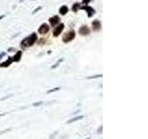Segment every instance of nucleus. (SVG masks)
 I'll return each instance as SVG.
<instances>
[{
    "label": "nucleus",
    "mask_w": 148,
    "mask_h": 139,
    "mask_svg": "<svg viewBox=\"0 0 148 139\" xmlns=\"http://www.w3.org/2000/svg\"><path fill=\"white\" fill-rule=\"evenodd\" d=\"M36 40H37V35H36V34H32L30 36L26 37L24 40H22V42H21V47L26 48L29 47V46H31L36 42Z\"/></svg>",
    "instance_id": "1"
},
{
    "label": "nucleus",
    "mask_w": 148,
    "mask_h": 139,
    "mask_svg": "<svg viewBox=\"0 0 148 139\" xmlns=\"http://www.w3.org/2000/svg\"><path fill=\"white\" fill-rule=\"evenodd\" d=\"M74 37H75V32L71 30V31H69V32H67L64 35H63L62 40L64 43H69V42L73 40Z\"/></svg>",
    "instance_id": "2"
},
{
    "label": "nucleus",
    "mask_w": 148,
    "mask_h": 139,
    "mask_svg": "<svg viewBox=\"0 0 148 139\" xmlns=\"http://www.w3.org/2000/svg\"><path fill=\"white\" fill-rule=\"evenodd\" d=\"M49 31V26L47 25L46 23H44V24H42V25L40 26V28H39L38 32H40L41 34H47V32Z\"/></svg>",
    "instance_id": "3"
},
{
    "label": "nucleus",
    "mask_w": 148,
    "mask_h": 139,
    "mask_svg": "<svg viewBox=\"0 0 148 139\" xmlns=\"http://www.w3.org/2000/svg\"><path fill=\"white\" fill-rule=\"evenodd\" d=\"M63 29H64V24H63V23H60L59 26H57V27L54 30V32H53L54 36H59V34L63 31Z\"/></svg>",
    "instance_id": "4"
},
{
    "label": "nucleus",
    "mask_w": 148,
    "mask_h": 139,
    "mask_svg": "<svg viewBox=\"0 0 148 139\" xmlns=\"http://www.w3.org/2000/svg\"><path fill=\"white\" fill-rule=\"evenodd\" d=\"M81 9H85L86 11L88 12V16L89 17H92L93 15H94V13H95V11H94V9H93V7H89V6H84V7H81Z\"/></svg>",
    "instance_id": "5"
},
{
    "label": "nucleus",
    "mask_w": 148,
    "mask_h": 139,
    "mask_svg": "<svg viewBox=\"0 0 148 139\" xmlns=\"http://www.w3.org/2000/svg\"><path fill=\"white\" fill-rule=\"evenodd\" d=\"M79 32H80L81 35H87V34H90V30L87 26H83V27L80 28Z\"/></svg>",
    "instance_id": "6"
},
{
    "label": "nucleus",
    "mask_w": 148,
    "mask_h": 139,
    "mask_svg": "<svg viewBox=\"0 0 148 139\" xmlns=\"http://www.w3.org/2000/svg\"><path fill=\"white\" fill-rule=\"evenodd\" d=\"M49 21H50V24H51L52 26L56 25L57 23H59V16H54V17H52V18H50L49 19Z\"/></svg>",
    "instance_id": "7"
},
{
    "label": "nucleus",
    "mask_w": 148,
    "mask_h": 139,
    "mask_svg": "<svg viewBox=\"0 0 148 139\" xmlns=\"http://www.w3.org/2000/svg\"><path fill=\"white\" fill-rule=\"evenodd\" d=\"M92 26H93V29H94V31H99L100 28H101V23H100V21L96 20V21H93Z\"/></svg>",
    "instance_id": "8"
},
{
    "label": "nucleus",
    "mask_w": 148,
    "mask_h": 139,
    "mask_svg": "<svg viewBox=\"0 0 148 139\" xmlns=\"http://www.w3.org/2000/svg\"><path fill=\"white\" fill-rule=\"evenodd\" d=\"M20 58H21V51H18L17 54L13 57L12 60H13V61H19V60L20 59Z\"/></svg>",
    "instance_id": "9"
},
{
    "label": "nucleus",
    "mask_w": 148,
    "mask_h": 139,
    "mask_svg": "<svg viewBox=\"0 0 148 139\" xmlns=\"http://www.w3.org/2000/svg\"><path fill=\"white\" fill-rule=\"evenodd\" d=\"M68 11H69V9H68L67 6H62V7H60V9H59V12H60L62 15H65V14H67Z\"/></svg>",
    "instance_id": "10"
},
{
    "label": "nucleus",
    "mask_w": 148,
    "mask_h": 139,
    "mask_svg": "<svg viewBox=\"0 0 148 139\" xmlns=\"http://www.w3.org/2000/svg\"><path fill=\"white\" fill-rule=\"evenodd\" d=\"M12 61H13V60H12V59H10V58H9V59H7V61L1 64V65H0V67H7V66H9V65L11 64V62H12Z\"/></svg>",
    "instance_id": "11"
},
{
    "label": "nucleus",
    "mask_w": 148,
    "mask_h": 139,
    "mask_svg": "<svg viewBox=\"0 0 148 139\" xmlns=\"http://www.w3.org/2000/svg\"><path fill=\"white\" fill-rule=\"evenodd\" d=\"M79 9H81V7H80V5H79L78 3L74 4V5H73V7H72V10H73L74 12H76Z\"/></svg>",
    "instance_id": "12"
},
{
    "label": "nucleus",
    "mask_w": 148,
    "mask_h": 139,
    "mask_svg": "<svg viewBox=\"0 0 148 139\" xmlns=\"http://www.w3.org/2000/svg\"><path fill=\"white\" fill-rule=\"evenodd\" d=\"M81 118H83L81 116H79V117H77V118H73V119H71L70 121H68V123H71V122H73V121H78V120H81Z\"/></svg>",
    "instance_id": "13"
},
{
    "label": "nucleus",
    "mask_w": 148,
    "mask_h": 139,
    "mask_svg": "<svg viewBox=\"0 0 148 139\" xmlns=\"http://www.w3.org/2000/svg\"><path fill=\"white\" fill-rule=\"evenodd\" d=\"M89 1H91V0H83V3H84V4H87Z\"/></svg>",
    "instance_id": "14"
},
{
    "label": "nucleus",
    "mask_w": 148,
    "mask_h": 139,
    "mask_svg": "<svg viewBox=\"0 0 148 139\" xmlns=\"http://www.w3.org/2000/svg\"><path fill=\"white\" fill-rule=\"evenodd\" d=\"M4 55H5V53H1V54H0V59H1Z\"/></svg>",
    "instance_id": "15"
}]
</instances>
